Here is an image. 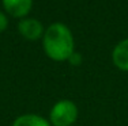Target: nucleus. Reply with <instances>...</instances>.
<instances>
[{
  "instance_id": "f257e3e1",
  "label": "nucleus",
  "mask_w": 128,
  "mask_h": 126,
  "mask_svg": "<svg viewBox=\"0 0 128 126\" xmlns=\"http://www.w3.org/2000/svg\"><path fill=\"white\" fill-rule=\"evenodd\" d=\"M45 54L53 61H67L75 52V41L71 30L64 23L56 22L45 29L42 35Z\"/></svg>"
},
{
  "instance_id": "f03ea898",
  "label": "nucleus",
  "mask_w": 128,
  "mask_h": 126,
  "mask_svg": "<svg viewBox=\"0 0 128 126\" xmlns=\"http://www.w3.org/2000/svg\"><path fill=\"white\" fill-rule=\"evenodd\" d=\"M78 119V106L70 99L56 102L49 113V122L53 126H71Z\"/></svg>"
},
{
  "instance_id": "7ed1b4c3",
  "label": "nucleus",
  "mask_w": 128,
  "mask_h": 126,
  "mask_svg": "<svg viewBox=\"0 0 128 126\" xmlns=\"http://www.w3.org/2000/svg\"><path fill=\"white\" fill-rule=\"evenodd\" d=\"M18 31L27 41H37L44 35L45 29L38 19H34V18H23L18 23Z\"/></svg>"
},
{
  "instance_id": "20e7f679",
  "label": "nucleus",
  "mask_w": 128,
  "mask_h": 126,
  "mask_svg": "<svg viewBox=\"0 0 128 126\" xmlns=\"http://www.w3.org/2000/svg\"><path fill=\"white\" fill-rule=\"evenodd\" d=\"M6 12L14 18H26L32 11L33 0H2Z\"/></svg>"
},
{
  "instance_id": "39448f33",
  "label": "nucleus",
  "mask_w": 128,
  "mask_h": 126,
  "mask_svg": "<svg viewBox=\"0 0 128 126\" xmlns=\"http://www.w3.org/2000/svg\"><path fill=\"white\" fill-rule=\"evenodd\" d=\"M112 61L116 68L123 72H128V38L114 46L112 52Z\"/></svg>"
},
{
  "instance_id": "423d86ee",
  "label": "nucleus",
  "mask_w": 128,
  "mask_h": 126,
  "mask_svg": "<svg viewBox=\"0 0 128 126\" xmlns=\"http://www.w3.org/2000/svg\"><path fill=\"white\" fill-rule=\"evenodd\" d=\"M12 126H52L48 119L37 114H23L12 122Z\"/></svg>"
},
{
  "instance_id": "0eeeda50",
  "label": "nucleus",
  "mask_w": 128,
  "mask_h": 126,
  "mask_svg": "<svg viewBox=\"0 0 128 126\" xmlns=\"http://www.w3.org/2000/svg\"><path fill=\"white\" fill-rule=\"evenodd\" d=\"M67 61L70 62V64L72 65V67H79V65L83 62V57H82L80 53H78V52H74L71 56L68 57V60Z\"/></svg>"
},
{
  "instance_id": "6e6552de",
  "label": "nucleus",
  "mask_w": 128,
  "mask_h": 126,
  "mask_svg": "<svg viewBox=\"0 0 128 126\" xmlns=\"http://www.w3.org/2000/svg\"><path fill=\"white\" fill-rule=\"evenodd\" d=\"M7 26H8V18H7V15L0 11V33L4 31V30L7 29Z\"/></svg>"
}]
</instances>
